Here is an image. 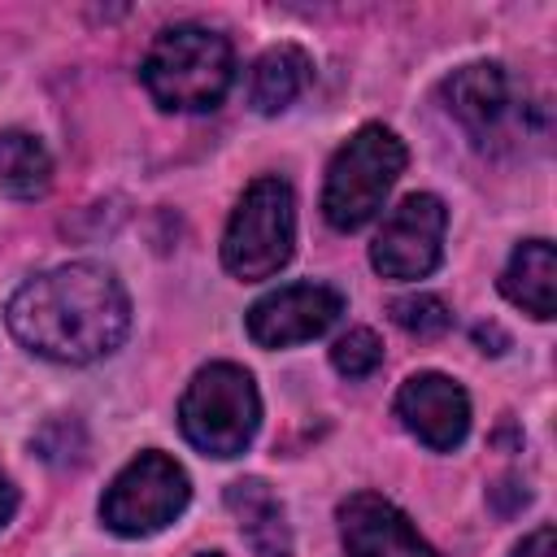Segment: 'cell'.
<instances>
[{"instance_id":"cell-1","label":"cell","mask_w":557,"mask_h":557,"mask_svg":"<svg viewBox=\"0 0 557 557\" xmlns=\"http://www.w3.org/2000/svg\"><path fill=\"white\" fill-rule=\"evenodd\" d=\"M13 339L35 357L87 366L109 357L131 331V300L113 270L96 261L57 265L22 283L4 313Z\"/></svg>"},{"instance_id":"cell-2","label":"cell","mask_w":557,"mask_h":557,"mask_svg":"<svg viewBox=\"0 0 557 557\" xmlns=\"http://www.w3.org/2000/svg\"><path fill=\"white\" fill-rule=\"evenodd\" d=\"M139 78L148 96L170 109V113H209L226 100L235 83V52L231 39L200 26V22H178L165 26L152 48L144 52Z\"/></svg>"},{"instance_id":"cell-3","label":"cell","mask_w":557,"mask_h":557,"mask_svg":"<svg viewBox=\"0 0 557 557\" xmlns=\"http://www.w3.org/2000/svg\"><path fill=\"white\" fill-rule=\"evenodd\" d=\"M261 422V396L244 366L213 361L196 370L178 400V426L205 457H239Z\"/></svg>"},{"instance_id":"cell-4","label":"cell","mask_w":557,"mask_h":557,"mask_svg":"<svg viewBox=\"0 0 557 557\" xmlns=\"http://www.w3.org/2000/svg\"><path fill=\"white\" fill-rule=\"evenodd\" d=\"M405 161H409V152L387 126H379V122L361 126L348 144H339V152L326 165V183H322L326 222L335 231L366 226L383 209V196L400 178Z\"/></svg>"},{"instance_id":"cell-5","label":"cell","mask_w":557,"mask_h":557,"mask_svg":"<svg viewBox=\"0 0 557 557\" xmlns=\"http://www.w3.org/2000/svg\"><path fill=\"white\" fill-rule=\"evenodd\" d=\"M296 248V196L278 174H261L244 187L226 235H222V265L252 283L270 278L292 261Z\"/></svg>"},{"instance_id":"cell-6","label":"cell","mask_w":557,"mask_h":557,"mask_svg":"<svg viewBox=\"0 0 557 557\" xmlns=\"http://www.w3.org/2000/svg\"><path fill=\"white\" fill-rule=\"evenodd\" d=\"M187 500H191L187 470L165 453H139L104 487L100 522L113 535L139 540V535H152V531L170 527L187 509Z\"/></svg>"},{"instance_id":"cell-7","label":"cell","mask_w":557,"mask_h":557,"mask_svg":"<svg viewBox=\"0 0 557 557\" xmlns=\"http://www.w3.org/2000/svg\"><path fill=\"white\" fill-rule=\"evenodd\" d=\"M448 209L431 191L405 196L379 226L370 244V265L383 278H426L444 257Z\"/></svg>"},{"instance_id":"cell-8","label":"cell","mask_w":557,"mask_h":557,"mask_svg":"<svg viewBox=\"0 0 557 557\" xmlns=\"http://www.w3.org/2000/svg\"><path fill=\"white\" fill-rule=\"evenodd\" d=\"M344 313V296L326 283H287L248 309V335L261 348H292L318 339Z\"/></svg>"},{"instance_id":"cell-9","label":"cell","mask_w":557,"mask_h":557,"mask_svg":"<svg viewBox=\"0 0 557 557\" xmlns=\"http://www.w3.org/2000/svg\"><path fill=\"white\" fill-rule=\"evenodd\" d=\"M396 418L405 422L409 435H418V444H426L435 453H453L470 431V396L448 374L422 370L400 383Z\"/></svg>"},{"instance_id":"cell-10","label":"cell","mask_w":557,"mask_h":557,"mask_svg":"<svg viewBox=\"0 0 557 557\" xmlns=\"http://www.w3.org/2000/svg\"><path fill=\"white\" fill-rule=\"evenodd\" d=\"M339 535L352 557H435L418 527L379 492H352L339 505Z\"/></svg>"},{"instance_id":"cell-11","label":"cell","mask_w":557,"mask_h":557,"mask_svg":"<svg viewBox=\"0 0 557 557\" xmlns=\"http://www.w3.org/2000/svg\"><path fill=\"white\" fill-rule=\"evenodd\" d=\"M444 100H448V113L474 135V139H487L513 109V87H509V74L496 65V61H474V65H461L444 78Z\"/></svg>"},{"instance_id":"cell-12","label":"cell","mask_w":557,"mask_h":557,"mask_svg":"<svg viewBox=\"0 0 557 557\" xmlns=\"http://www.w3.org/2000/svg\"><path fill=\"white\" fill-rule=\"evenodd\" d=\"M500 292L509 305H518L522 313L548 322L557 309V252L548 239H527L513 248L505 274H500Z\"/></svg>"},{"instance_id":"cell-13","label":"cell","mask_w":557,"mask_h":557,"mask_svg":"<svg viewBox=\"0 0 557 557\" xmlns=\"http://www.w3.org/2000/svg\"><path fill=\"white\" fill-rule=\"evenodd\" d=\"M226 509L235 513L244 540L252 544L257 557H292V535L283 522L278 496L261 479H235L226 487Z\"/></svg>"},{"instance_id":"cell-14","label":"cell","mask_w":557,"mask_h":557,"mask_svg":"<svg viewBox=\"0 0 557 557\" xmlns=\"http://www.w3.org/2000/svg\"><path fill=\"white\" fill-rule=\"evenodd\" d=\"M52 187V157L30 131H0V191L13 200H39Z\"/></svg>"},{"instance_id":"cell-15","label":"cell","mask_w":557,"mask_h":557,"mask_svg":"<svg viewBox=\"0 0 557 557\" xmlns=\"http://www.w3.org/2000/svg\"><path fill=\"white\" fill-rule=\"evenodd\" d=\"M309 74H313V65H309L305 48H296V44L270 48L252 70V109L257 113H283L305 91Z\"/></svg>"},{"instance_id":"cell-16","label":"cell","mask_w":557,"mask_h":557,"mask_svg":"<svg viewBox=\"0 0 557 557\" xmlns=\"http://www.w3.org/2000/svg\"><path fill=\"white\" fill-rule=\"evenodd\" d=\"M387 313H392V322H396L400 331H409V335H418V339L444 335V331L453 326V313H448V305H444L440 296H431V292H413V296H400V300H392V305H387Z\"/></svg>"},{"instance_id":"cell-17","label":"cell","mask_w":557,"mask_h":557,"mask_svg":"<svg viewBox=\"0 0 557 557\" xmlns=\"http://www.w3.org/2000/svg\"><path fill=\"white\" fill-rule=\"evenodd\" d=\"M379 361H383V339L370 326H357V331L339 335L335 348H331V366L344 379H366V374L379 370Z\"/></svg>"},{"instance_id":"cell-18","label":"cell","mask_w":557,"mask_h":557,"mask_svg":"<svg viewBox=\"0 0 557 557\" xmlns=\"http://www.w3.org/2000/svg\"><path fill=\"white\" fill-rule=\"evenodd\" d=\"M509 557H557V535H553V527H535L527 540L513 544Z\"/></svg>"},{"instance_id":"cell-19","label":"cell","mask_w":557,"mask_h":557,"mask_svg":"<svg viewBox=\"0 0 557 557\" xmlns=\"http://www.w3.org/2000/svg\"><path fill=\"white\" fill-rule=\"evenodd\" d=\"M13 513H17V487H13V483H9V474L0 470V527H4Z\"/></svg>"},{"instance_id":"cell-20","label":"cell","mask_w":557,"mask_h":557,"mask_svg":"<svg viewBox=\"0 0 557 557\" xmlns=\"http://www.w3.org/2000/svg\"><path fill=\"white\" fill-rule=\"evenodd\" d=\"M196 557H222V553H196Z\"/></svg>"}]
</instances>
